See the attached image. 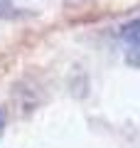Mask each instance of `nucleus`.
I'll return each mask as SVG.
<instances>
[{"mask_svg": "<svg viewBox=\"0 0 140 148\" xmlns=\"http://www.w3.org/2000/svg\"><path fill=\"white\" fill-rule=\"evenodd\" d=\"M120 37H123L128 45L140 47V20H130L120 27Z\"/></svg>", "mask_w": 140, "mask_h": 148, "instance_id": "obj_1", "label": "nucleus"}, {"mask_svg": "<svg viewBox=\"0 0 140 148\" xmlns=\"http://www.w3.org/2000/svg\"><path fill=\"white\" fill-rule=\"evenodd\" d=\"M3 131H5V114H3V109H0V136H3Z\"/></svg>", "mask_w": 140, "mask_h": 148, "instance_id": "obj_3", "label": "nucleus"}, {"mask_svg": "<svg viewBox=\"0 0 140 148\" xmlns=\"http://www.w3.org/2000/svg\"><path fill=\"white\" fill-rule=\"evenodd\" d=\"M20 15H22V10L12 0H0V20H15Z\"/></svg>", "mask_w": 140, "mask_h": 148, "instance_id": "obj_2", "label": "nucleus"}]
</instances>
